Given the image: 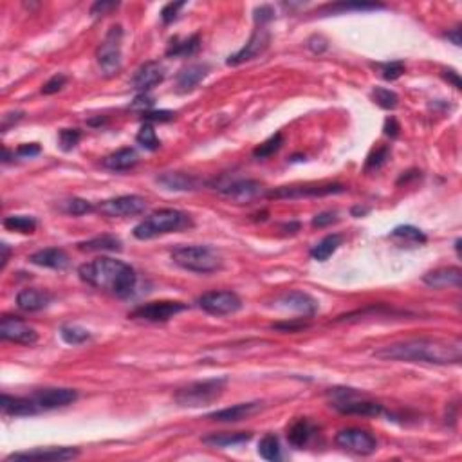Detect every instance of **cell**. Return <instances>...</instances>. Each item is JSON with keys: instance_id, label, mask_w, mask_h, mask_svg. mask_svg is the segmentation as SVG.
<instances>
[{"instance_id": "1", "label": "cell", "mask_w": 462, "mask_h": 462, "mask_svg": "<svg viewBox=\"0 0 462 462\" xmlns=\"http://www.w3.org/2000/svg\"><path fill=\"white\" fill-rule=\"evenodd\" d=\"M376 358L384 361L404 363H428V365H457L462 360V343L441 338H412L384 345L374 352Z\"/></svg>"}, {"instance_id": "2", "label": "cell", "mask_w": 462, "mask_h": 462, "mask_svg": "<svg viewBox=\"0 0 462 462\" xmlns=\"http://www.w3.org/2000/svg\"><path fill=\"white\" fill-rule=\"evenodd\" d=\"M78 275L89 286L107 291L117 298H128L136 289L137 275L132 266L111 257H97L82 264Z\"/></svg>"}, {"instance_id": "3", "label": "cell", "mask_w": 462, "mask_h": 462, "mask_svg": "<svg viewBox=\"0 0 462 462\" xmlns=\"http://www.w3.org/2000/svg\"><path fill=\"white\" fill-rule=\"evenodd\" d=\"M192 224L190 217L179 209L174 208H165L157 209L154 213H150L148 217L141 220L134 228V237L137 240H150L161 237V235L174 233V231H181V229L188 228Z\"/></svg>"}, {"instance_id": "4", "label": "cell", "mask_w": 462, "mask_h": 462, "mask_svg": "<svg viewBox=\"0 0 462 462\" xmlns=\"http://www.w3.org/2000/svg\"><path fill=\"white\" fill-rule=\"evenodd\" d=\"M174 264L186 271L209 275L222 268V257L209 246H177L170 253Z\"/></svg>"}, {"instance_id": "5", "label": "cell", "mask_w": 462, "mask_h": 462, "mask_svg": "<svg viewBox=\"0 0 462 462\" xmlns=\"http://www.w3.org/2000/svg\"><path fill=\"white\" fill-rule=\"evenodd\" d=\"M228 384V378H211L205 381H194L186 386H181L174 394V399L179 406L185 408H200L215 403L224 394Z\"/></svg>"}, {"instance_id": "6", "label": "cell", "mask_w": 462, "mask_h": 462, "mask_svg": "<svg viewBox=\"0 0 462 462\" xmlns=\"http://www.w3.org/2000/svg\"><path fill=\"white\" fill-rule=\"evenodd\" d=\"M122 42L123 27L112 25L105 34V38L102 40V44L97 45L96 60L105 76H114L122 69Z\"/></svg>"}, {"instance_id": "7", "label": "cell", "mask_w": 462, "mask_h": 462, "mask_svg": "<svg viewBox=\"0 0 462 462\" xmlns=\"http://www.w3.org/2000/svg\"><path fill=\"white\" fill-rule=\"evenodd\" d=\"M332 395H334V399H332L331 406L338 410L340 414L363 415V417H378V415L383 414V406L380 403L360 397L351 389H336Z\"/></svg>"}, {"instance_id": "8", "label": "cell", "mask_w": 462, "mask_h": 462, "mask_svg": "<svg viewBox=\"0 0 462 462\" xmlns=\"http://www.w3.org/2000/svg\"><path fill=\"white\" fill-rule=\"evenodd\" d=\"M197 305L211 316H226L242 309V300L233 291H209L197 298Z\"/></svg>"}, {"instance_id": "9", "label": "cell", "mask_w": 462, "mask_h": 462, "mask_svg": "<svg viewBox=\"0 0 462 462\" xmlns=\"http://www.w3.org/2000/svg\"><path fill=\"white\" fill-rule=\"evenodd\" d=\"M347 188L340 183H321V185H294L280 186L268 194L271 199H302V197H325V195L343 194Z\"/></svg>"}, {"instance_id": "10", "label": "cell", "mask_w": 462, "mask_h": 462, "mask_svg": "<svg viewBox=\"0 0 462 462\" xmlns=\"http://www.w3.org/2000/svg\"><path fill=\"white\" fill-rule=\"evenodd\" d=\"M186 309H188V305L183 302H176V300H161V302H150L145 303V305L136 307V309L128 314V318H132V320H143L157 323V321H168L170 318L179 314V312L186 311Z\"/></svg>"}, {"instance_id": "11", "label": "cell", "mask_w": 462, "mask_h": 462, "mask_svg": "<svg viewBox=\"0 0 462 462\" xmlns=\"http://www.w3.org/2000/svg\"><path fill=\"white\" fill-rule=\"evenodd\" d=\"M334 443L345 450V452L356 453V455H370L378 450V441L372 433L361 428H343L336 433Z\"/></svg>"}, {"instance_id": "12", "label": "cell", "mask_w": 462, "mask_h": 462, "mask_svg": "<svg viewBox=\"0 0 462 462\" xmlns=\"http://www.w3.org/2000/svg\"><path fill=\"white\" fill-rule=\"evenodd\" d=\"M146 208V200L139 195H119L112 199L102 200L96 209L105 217H134L143 213Z\"/></svg>"}, {"instance_id": "13", "label": "cell", "mask_w": 462, "mask_h": 462, "mask_svg": "<svg viewBox=\"0 0 462 462\" xmlns=\"http://www.w3.org/2000/svg\"><path fill=\"white\" fill-rule=\"evenodd\" d=\"M271 44V33L266 25H257V30L253 31L251 38L248 40V44L244 45L240 51H237L235 54H231L226 64L231 65V67H237L240 64H246L249 60H255L257 56H260L262 53H266V49Z\"/></svg>"}, {"instance_id": "14", "label": "cell", "mask_w": 462, "mask_h": 462, "mask_svg": "<svg viewBox=\"0 0 462 462\" xmlns=\"http://www.w3.org/2000/svg\"><path fill=\"white\" fill-rule=\"evenodd\" d=\"M0 338L20 345H33L38 340V332L27 321L16 316H4L0 321Z\"/></svg>"}, {"instance_id": "15", "label": "cell", "mask_w": 462, "mask_h": 462, "mask_svg": "<svg viewBox=\"0 0 462 462\" xmlns=\"http://www.w3.org/2000/svg\"><path fill=\"white\" fill-rule=\"evenodd\" d=\"M80 455V452L76 448H36V450H31V452H16L11 453L10 457H5V462L11 461H44V462H62V461H71V459H76Z\"/></svg>"}, {"instance_id": "16", "label": "cell", "mask_w": 462, "mask_h": 462, "mask_svg": "<svg viewBox=\"0 0 462 462\" xmlns=\"http://www.w3.org/2000/svg\"><path fill=\"white\" fill-rule=\"evenodd\" d=\"M31 399L34 404L38 406L40 412L42 410H54V408H64L73 404L78 399V392L74 389H62V386H53V389H40L36 390Z\"/></svg>"}, {"instance_id": "17", "label": "cell", "mask_w": 462, "mask_h": 462, "mask_svg": "<svg viewBox=\"0 0 462 462\" xmlns=\"http://www.w3.org/2000/svg\"><path fill=\"white\" fill-rule=\"evenodd\" d=\"M275 307L277 309H284V311H292L300 314L303 318L312 316L318 309V302L311 294L302 291H289L284 292L275 300Z\"/></svg>"}, {"instance_id": "18", "label": "cell", "mask_w": 462, "mask_h": 462, "mask_svg": "<svg viewBox=\"0 0 462 462\" xmlns=\"http://www.w3.org/2000/svg\"><path fill=\"white\" fill-rule=\"evenodd\" d=\"M163 80H165V67L159 62H146L134 73L130 85L143 94L163 83Z\"/></svg>"}, {"instance_id": "19", "label": "cell", "mask_w": 462, "mask_h": 462, "mask_svg": "<svg viewBox=\"0 0 462 462\" xmlns=\"http://www.w3.org/2000/svg\"><path fill=\"white\" fill-rule=\"evenodd\" d=\"M219 192L229 199L237 200V203H248V200L257 199L264 194V186L253 179H237L220 186Z\"/></svg>"}, {"instance_id": "20", "label": "cell", "mask_w": 462, "mask_h": 462, "mask_svg": "<svg viewBox=\"0 0 462 462\" xmlns=\"http://www.w3.org/2000/svg\"><path fill=\"white\" fill-rule=\"evenodd\" d=\"M260 408H262V403H258V401H255V403H239L229 406V408L215 410V412L206 415V419L217 421V423H239L242 419H248L253 414H257Z\"/></svg>"}, {"instance_id": "21", "label": "cell", "mask_w": 462, "mask_h": 462, "mask_svg": "<svg viewBox=\"0 0 462 462\" xmlns=\"http://www.w3.org/2000/svg\"><path fill=\"white\" fill-rule=\"evenodd\" d=\"M423 282L433 289H443V287H461L462 286V271L461 268H439L426 273L423 277Z\"/></svg>"}, {"instance_id": "22", "label": "cell", "mask_w": 462, "mask_h": 462, "mask_svg": "<svg viewBox=\"0 0 462 462\" xmlns=\"http://www.w3.org/2000/svg\"><path fill=\"white\" fill-rule=\"evenodd\" d=\"M0 408H2V414L10 417H24V415H34L40 412L31 397H13L8 394L0 399Z\"/></svg>"}, {"instance_id": "23", "label": "cell", "mask_w": 462, "mask_h": 462, "mask_svg": "<svg viewBox=\"0 0 462 462\" xmlns=\"http://www.w3.org/2000/svg\"><path fill=\"white\" fill-rule=\"evenodd\" d=\"M209 67L206 64H190L183 67L177 74V91L179 93H190L208 76Z\"/></svg>"}, {"instance_id": "24", "label": "cell", "mask_w": 462, "mask_h": 462, "mask_svg": "<svg viewBox=\"0 0 462 462\" xmlns=\"http://www.w3.org/2000/svg\"><path fill=\"white\" fill-rule=\"evenodd\" d=\"M30 262L34 264V266H40V268L58 269V271H62V269L67 268L71 260H69V255L65 253L64 249L45 248L31 255Z\"/></svg>"}, {"instance_id": "25", "label": "cell", "mask_w": 462, "mask_h": 462, "mask_svg": "<svg viewBox=\"0 0 462 462\" xmlns=\"http://www.w3.org/2000/svg\"><path fill=\"white\" fill-rule=\"evenodd\" d=\"M51 302H53V297L45 291H38V289H22L16 294V305L25 312L42 311Z\"/></svg>"}, {"instance_id": "26", "label": "cell", "mask_w": 462, "mask_h": 462, "mask_svg": "<svg viewBox=\"0 0 462 462\" xmlns=\"http://www.w3.org/2000/svg\"><path fill=\"white\" fill-rule=\"evenodd\" d=\"M200 47V36L197 33L186 36V38H179L174 36L166 49V56H174V58H190L194 56Z\"/></svg>"}, {"instance_id": "27", "label": "cell", "mask_w": 462, "mask_h": 462, "mask_svg": "<svg viewBox=\"0 0 462 462\" xmlns=\"http://www.w3.org/2000/svg\"><path fill=\"white\" fill-rule=\"evenodd\" d=\"M137 159L139 157H137V152L134 148H119V150L112 152L103 159V166L112 172H123L136 166Z\"/></svg>"}, {"instance_id": "28", "label": "cell", "mask_w": 462, "mask_h": 462, "mask_svg": "<svg viewBox=\"0 0 462 462\" xmlns=\"http://www.w3.org/2000/svg\"><path fill=\"white\" fill-rule=\"evenodd\" d=\"M157 183L163 185L166 190H177V192H186V190H195L197 188V179L188 174H183V172H166L163 176L157 177Z\"/></svg>"}, {"instance_id": "29", "label": "cell", "mask_w": 462, "mask_h": 462, "mask_svg": "<svg viewBox=\"0 0 462 462\" xmlns=\"http://www.w3.org/2000/svg\"><path fill=\"white\" fill-rule=\"evenodd\" d=\"M383 8V4H369V2H336V4H325L320 8L316 15H341L349 11H376Z\"/></svg>"}, {"instance_id": "30", "label": "cell", "mask_w": 462, "mask_h": 462, "mask_svg": "<svg viewBox=\"0 0 462 462\" xmlns=\"http://www.w3.org/2000/svg\"><path fill=\"white\" fill-rule=\"evenodd\" d=\"M80 251H122L123 242L114 235H100L94 239L78 242Z\"/></svg>"}, {"instance_id": "31", "label": "cell", "mask_w": 462, "mask_h": 462, "mask_svg": "<svg viewBox=\"0 0 462 462\" xmlns=\"http://www.w3.org/2000/svg\"><path fill=\"white\" fill-rule=\"evenodd\" d=\"M251 439V433L248 432H235V433H209L203 437V443L215 448H229L239 446V444L248 443Z\"/></svg>"}, {"instance_id": "32", "label": "cell", "mask_w": 462, "mask_h": 462, "mask_svg": "<svg viewBox=\"0 0 462 462\" xmlns=\"http://www.w3.org/2000/svg\"><path fill=\"white\" fill-rule=\"evenodd\" d=\"M341 242H343V237H341V235L338 233L327 235V237H323L320 242H316L312 246L309 255H311V258L318 260V262H325L327 258L331 257L332 253H336V249L340 248Z\"/></svg>"}, {"instance_id": "33", "label": "cell", "mask_w": 462, "mask_h": 462, "mask_svg": "<svg viewBox=\"0 0 462 462\" xmlns=\"http://www.w3.org/2000/svg\"><path fill=\"white\" fill-rule=\"evenodd\" d=\"M312 435V424L307 419H297L287 430V441L294 448H303Z\"/></svg>"}, {"instance_id": "34", "label": "cell", "mask_w": 462, "mask_h": 462, "mask_svg": "<svg viewBox=\"0 0 462 462\" xmlns=\"http://www.w3.org/2000/svg\"><path fill=\"white\" fill-rule=\"evenodd\" d=\"M390 237L399 240L401 244H406V246H421V244L426 242V235L415 226H397L390 233Z\"/></svg>"}, {"instance_id": "35", "label": "cell", "mask_w": 462, "mask_h": 462, "mask_svg": "<svg viewBox=\"0 0 462 462\" xmlns=\"http://www.w3.org/2000/svg\"><path fill=\"white\" fill-rule=\"evenodd\" d=\"M4 228L10 231H16V233H33L36 229V220L30 215H10L4 219Z\"/></svg>"}, {"instance_id": "36", "label": "cell", "mask_w": 462, "mask_h": 462, "mask_svg": "<svg viewBox=\"0 0 462 462\" xmlns=\"http://www.w3.org/2000/svg\"><path fill=\"white\" fill-rule=\"evenodd\" d=\"M258 455L266 461H278L280 459V441L277 435L268 433L258 443Z\"/></svg>"}, {"instance_id": "37", "label": "cell", "mask_w": 462, "mask_h": 462, "mask_svg": "<svg viewBox=\"0 0 462 462\" xmlns=\"http://www.w3.org/2000/svg\"><path fill=\"white\" fill-rule=\"evenodd\" d=\"M60 211H64L67 215H74V217H78V215H85L94 211V206L85 199H78V197H71V199L60 200L58 203Z\"/></svg>"}, {"instance_id": "38", "label": "cell", "mask_w": 462, "mask_h": 462, "mask_svg": "<svg viewBox=\"0 0 462 462\" xmlns=\"http://www.w3.org/2000/svg\"><path fill=\"white\" fill-rule=\"evenodd\" d=\"M284 145V136L280 132L277 134H273L271 137H268L266 141L260 143L253 150V157L255 159H266V157H271L275 152L280 150V146Z\"/></svg>"}, {"instance_id": "39", "label": "cell", "mask_w": 462, "mask_h": 462, "mask_svg": "<svg viewBox=\"0 0 462 462\" xmlns=\"http://www.w3.org/2000/svg\"><path fill=\"white\" fill-rule=\"evenodd\" d=\"M60 338L67 343V345H80L83 341L91 338V332L80 325H64L60 329Z\"/></svg>"}, {"instance_id": "40", "label": "cell", "mask_w": 462, "mask_h": 462, "mask_svg": "<svg viewBox=\"0 0 462 462\" xmlns=\"http://www.w3.org/2000/svg\"><path fill=\"white\" fill-rule=\"evenodd\" d=\"M136 141L139 143L145 150H150V152L157 150L161 145V141L156 136V130H154V127H152L150 123H145V125L141 127V130L137 132Z\"/></svg>"}, {"instance_id": "41", "label": "cell", "mask_w": 462, "mask_h": 462, "mask_svg": "<svg viewBox=\"0 0 462 462\" xmlns=\"http://www.w3.org/2000/svg\"><path fill=\"white\" fill-rule=\"evenodd\" d=\"M372 96H374V102L378 103L381 108H384V111H392V108H395L399 105V96L394 93V91H390V89L376 87Z\"/></svg>"}, {"instance_id": "42", "label": "cell", "mask_w": 462, "mask_h": 462, "mask_svg": "<svg viewBox=\"0 0 462 462\" xmlns=\"http://www.w3.org/2000/svg\"><path fill=\"white\" fill-rule=\"evenodd\" d=\"M82 139V130L80 128H62L58 132V145L64 152H71L74 146L78 145Z\"/></svg>"}, {"instance_id": "43", "label": "cell", "mask_w": 462, "mask_h": 462, "mask_svg": "<svg viewBox=\"0 0 462 462\" xmlns=\"http://www.w3.org/2000/svg\"><path fill=\"white\" fill-rule=\"evenodd\" d=\"M390 156V148L389 146H380V148H376L369 157H367L365 163V172H376L380 170L381 166L389 161Z\"/></svg>"}, {"instance_id": "44", "label": "cell", "mask_w": 462, "mask_h": 462, "mask_svg": "<svg viewBox=\"0 0 462 462\" xmlns=\"http://www.w3.org/2000/svg\"><path fill=\"white\" fill-rule=\"evenodd\" d=\"M307 327H309V321L300 320V318H294V320L273 323L271 329H277V331H282V332H300V331H305Z\"/></svg>"}, {"instance_id": "45", "label": "cell", "mask_w": 462, "mask_h": 462, "mask_svg": "<svg viewBox=\"0 0 462 462\" xmlns=\"http://www.w3.org/2000/svg\"><path fill=\"white\" fill-rule=\"evenodd\" d=\"M380 69H381V76H383L384 80L394 82V80H397L399 76L404 73V64L397 60V62H389V64L380 65Z\"/></svg>"}, {"instance_id": "46", "label": "cell", "mask_w": 462, "mask_h": 462, "mask_svg": "<svg viewBox=\"0 0 462 462\" xmlns=\"http://www.w3.org/2000/svg\"><path fill=\"white\" fill-rule=\"evenodd\" d=\"M65 83H67V76H65V74H54L53 78H49L47 82L44 83L42 94H45V96L56 94L58 91H62V89L65 87Z\"/></svg>"}, {"instance_id": "47", "label": "cell", "mask_w": 462, "mask_h": 462, "mask_svg": "<svg viewBox=\"0 0 462 462\" xmlns=\"http://www.w3.org/2000/svg\"><path fill=\"white\" fill-rule=\"evenodd\" d=\"M185 2H170V4H166L163 10H161V19H163V22L165 24H170V22H174V20L177 19V15H179V11L185 8Z\"/></svg>"}, {"instance_id": "48", "label": "cell", "mask_w": 462, "mask_h": 462, "mask_svg": "<svg viewBox=\"0 0 462 462\" xmlns=\"http://www.w3.org/2000/svg\"><path fill=\"white\" fill-rule=\"evenodd\" d=\"M273 19H275V10H273L271 5L264 4L258 5L257 10H255V22H257V25H266Z\"/></svg>"}, {"instance_id": "49", "label": "cell", "mask_w": 462, "mask_h": 462, "mask_svg": "<svg viewBox=\"0 0 462 462\" xmlns=\"http://www.w3.org/2000/svg\"><path fill=\"white\" fill-rule=\"evenodd\" d=\"M174 116H176V112L172 111H148V112H143V119L145 122H170V119H174Z\"/></svg>"}, {"instance_id": "50", "label": "cell", "mask_w": 462, "mask_h": 462, "mask_svg": "<svg viewBox=\"0 0 462 462\" xmlns=\"http://www.w3.org/2000/svg\"><path fill=\"white\" fill-rule=\"evenodd\" d=\"M332 222H336V211H323V213H318L312 219V226L314 228H325V226H329Z\"/></svg>"}, {"instance_id": "51", "label": "cell", "mask_w": 462, "mask_h": 462, "mask_svg": "<svg viewBox=\"0 0 462 462\" xmlns=\"http://www.w3.org/2000/svg\"><path fill=\"white\" fill-rule=\"evenodd\" d=\"M117 5H119L117 2H96V4H93V8H91V15L93 16L107 15L108 11L116 10Z\"/></svg>"}, {"instance_id": "52", "label": "cell", "mask_w": 462, "mask_h": 462, "mask_svg": "<svg viewBox=\"0 0 462 462\" xmlns=\"http://www.w3.org/2000/svg\"><path fill=\"white\" fill-rule=\"evenodd\" d=\"M40 154V146L36 143H25L16 148V156L19 157H34Z\"/></svg>"}, {"instance_id": "53", "label": "cell", "mask_w": 462, "mask_h": 462, "mask_svg": "<svg viewBox=\"0 0 462 462\" xmlns=\"http://www.w3.org/2000/svg\"><path fill=\"white\" fill-rule=\"evenodd\" d=\"M307 47L311 49L312 53H321V51H325L327 49V40L323 38V36L314 34V36H311V38L307 40Z\"/></svg>"}, {"instance_id": "54", "label": "cell", "mask_w": 462, "mask_h": 462, "mask_svg": "<svg viewBox=\"0 0 462 462\" xmlns=\"http://www.w3.org/2000/svg\"><path fill=\"white\" fill-rule=\"evenodd\" d=\"M152 97L148 96L146 93H143L141 96H137L136 100H134V103H132V107L134 108H145V112H148V108L152 107Z\"/></svg>"}, {"instance_id": "55", "label": "cell", "mask_w": 462, "mask_h": 462, "mask_svg": "<svg viewBox=\"0 0 462 462\" xmlns=\"http://www.w3.org/2000/svg\"><path fill=\"white\" fill-rule=\"evenodd\" d=\"M443 78L446 80V82L453 83V87L455 89H461V76H459L457 71H453V69H444Z\"/></svg>"}, {"instance_id": "56", "label": "cell", "mask_w": 462, "mask_h": 462, "mask_svg": "<svg viewBox=\"0 0 462 462\" xmlns=\"http://www.w3.org/2000/svg\"><path fill=\"white\" fill-rule=\"evenodd\" d=\"M384 134L390 137H397L399 134V125L397 122H395V117H389L386 122H384V127H383Z\"/></svg>"}, {"instance_id": "57", "label": "cell", "mask_w": 462, "mask_h": 462, "mask_svg": "<svg viewBox=\"0 0 462 462\" xmlns=\"http://www.w3.org/2000/svg\"><path fill=\"white\" fill-rule=\"evenodd\" d=\"M444 38L452 40L455 45H461V27H455V30L444 33Z\"/></svg>"}, {"instance_id": "58", "label": "cell", "mask_w": 462, "mask_h": 462, "mask_svg": "<svg viewBox=\"0 0 462 462\" xmlns=\"http://www.w3.org/2000/svg\"><path fill=\"white\" fill-rule=\"evenodd\" d=\"M22 116H24V112H15V122H19V119H22ZM10 122H11V117H10V114H5L4 116V123H2V130H8V127H10Z\"/></svg>"}, {"instance_id": "59", "label": "cell", "mask_w": 462, "mask_h": 462, "mask_svg": "<svg viewBox=\"0 0 462 462\" xmlns=\"http://www.w3.org/2000/svg\"><path fill=\"white\" fill-rule=\"evenodd\" d=\"M0 249H2V264H0V268L4 269L5 264H8V258H10V246H8V244H2Z\"/></svg>"}, {"instance_id": "60", "label": "cell", "mask_w": 462, "mask_h": 462, "mask_svg": "<svg viewBox=\"0 0 462 462\" xmlns=\"http://www.w3.org/2000/svg\"><path fill=\"white\" fill-rule=\"evenodd\" d=\"M367 211H369V209H363V208H354V209H352V215H354V217H358V215H365Z\"/></svg>"}]
</instances>
